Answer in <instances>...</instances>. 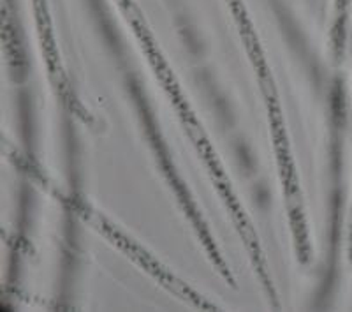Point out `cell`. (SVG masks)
Wrapping results in <instances>:
<instances>
[]
</instances>
